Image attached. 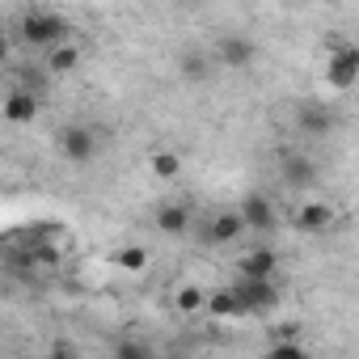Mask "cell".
Segmentation results:
<instances>
[{
	"mask_svg": "<svg viewBox=\"0 0 359 359\" xmlns=\"http://www.w3.org/2000/svg\"><path fill=\"white\" fill-rule=\"evenodd\" d=\"M51 76H55V72H51L47 64H43V68L22 64V68H18V89H30V93H39V97H43V93L51 89Z\"/></svg>",
	"mask_w": 359,
	"mask_h": 359,
	"instance_id": "2e32d148",
	"label": "cell"
},
{
	"mask_svg": "<svg viewBox=\"0 0 359 359\" xmlns=\"http://www.w3.org/2000/svg\"><path fill=\"white\" fill-rule=\"evenodd\" d=\"M110 262L123 266V271H144V266H148V250H144V245H123V250L110 254Z\"/></svg>",
	"mask_w": 359,
	"mask_h": 359,
	"instance_id": "d6986e66",
	"label": "cell"
},
{
	"mask_svg": "<svg viewBox=\"0 0 359 359\" xmlns=\"http://www.w3.org/2000/svg\"><path fill=\"white\" fill-rule=\"evenodd\" d=\"M173 5H195V0H173Z\"/></svg>",
	"mask_w": 359,
	"mask_h": 359,
	"instance_id": "cb8c5ba5",
	"label": "cell"
},
{
	"mask_svg": "<svg viewBox=\"0 0 359 359\" xmlns=\"http://www.w3.org/2000/svg\"><path fill=\"white\" fill-rule=\"evenodd\" d=\"M279 173H283V182H287L292 191H309V187L317 182V165H313V156H304V152H283V156H279Z\"/></svg>",
	"mask_w": 359,
	"mask_h": 359,
	"instance_id": "52a82bcc",
	"label": "cell"
},
{
	"mask_svg": "<svg viewBox=\"0 0 359 359\" xmlns=\"http://www.w3.org/2000/svg\"><path fill=\"white\" fill-rule=\"evenodd\" d=\"M325 81H330V89H351L359 81V47H351V43L334 47V55L325 64Z\"/></svg>",
	"mask_w": 359,
	"mask_h": 359,
	"instance_id": "5b68a950",
	"label": "cell"
},
{
	"mask_svg": "<svg viewBox=\"0 0 359 359\" xmlns=\"http://www.w3.org/2000/svg\"><path fill=\"white\" fill-rule=\"evenodd\" d=\"M212 55H216L220 68H250L258 60V43L250 34H220L216 47H212Z\"/></svg>",
	"mask_w": 359,
	"mask_h": 359,
	"instance_id": "277c9868",
	"label": "cell"
},
{
	"mask_svg": "<svg viewBox=\"0 0 359 359\" xmlns=\"http://www.w3.org/2000/svg\"><path fill=\"white\" fill-rule=\"evenodd\" d=\"M156 229L165 237H182L191 229V208L187 203H161L156 208Z\"/></svg>",
	"mask_w": 359,
	"mask_h": 359,
	"instance_id": "5bb4252c",
	"label": "cell"
},
{
	"mask_svg": "<svg viewBox=\"0 0 359 359\" xmlns=\"http://www.w3.org/2000/svg\"><path fill=\"white\" fill-rule=\"evenodd\" d=\"M68 18H60V13H43V9H34V13H26L22 22H18V34H22V43L30 47V51H51V47H60L64 39H68Z\"/></svg>",
	"mask_w": 359,
	"mask_h": 359,
	"instance_id": "6da1fadb",
	"label": "cell"
},
{
	"mask_svg": "<svg viewBox=\"0 0 359 359\" xmlns=\"http://www.w3.org/2000/svg\"><path fill=\"white\" fill-rule=\"evenodd\" d=\"M266 355H271V359H304V355H309V346H304V342H296V338H275V342L266 346Z\"/></svg>",
	"mask_w": 359,
	"mask_h": 359,
	"instance_id": "44dd1931",
	"label": "cell"
},
{
	"mask_svg": "<svg viewBox=\"0 0 359 359\" xmlns=\"http://www.w3.org/2000/svg\"><path fill=\"white\" fill-rule=\"evenodd\" d=\"M173 304H177V313H182V317L208 313V292H203V287H195V283H187V287H177Z\"/></svg>",
	"mask_w": 359,
	"mask_h": 359,
	"instance_id": "e0dca14e",
	"label": "cell"
},
{
	"mask_svg": "<svg viewBox=\"0 0 359 359\" xmlns=\"http://www.w3.org/2000/svg\"><path fill=\"white\" fill-rule=\"evenodd\" d=\"M152 173L161 177V182H173L177 177V169H182V161H177V152H152Z\"/></svg>",
	"mask_w": 359,
	"mask_h": 359,
	"instance_id": "ffe728a7",
	"label": "cell"
},
{
	"mask_svg": "<svg viewBox=\"0 0 359 359\" xmlns=\"http://www.w3.org/2000/svg\"><path fill=\"white\" fill-rule=\"evenodd\" d=\"M114 355H118V359H148L152 346L140 342V338H123V342H114Z\"/></svg>",
	"mask_w": 359,
	"mask_h": 359,
	"instance_id": "7402d4cb",
	"label": "cell"
},
{
	"mask_svg": "<svg viewBox=\"0 0 359 359\" xmlns=\"http://www.w3.org/2000/svg\"><path fill=\"white\" fill-rule=\"evenodd\" d=\"M43 110V97L39 93H30V89H9V97H5V123H34V114Z\"/></svg>",
	"mask_w": 359,
	"mask_h": 359,
	"instance_id": "8fae6325",
	"label": "cell"
},
{
	"mask_svg": "<svg viewBox=\"0 0 359 359\" xmlns=\"http://www.w3.org/2000/svg\"><path fill=\"white\" fill-rule=\"evenodd\" d=\"M55 144H60V156H64L68 165H89V161L97 156V135H93V127H85V123H68Z\"/></svg>",
	"mask_w": 359,
	"mask_h": 359,
	"instance_id": "3957f363",
	"label": "cell"
},
{
	"mask_svg": "<svg viewBox=\"0 0 359 359\" xmlns=\"http://www.w3.org/2000/svg\"><path fill=\"white\" fill-rule=\"evenodd\" d=\"M296 127H300L304 135H330V131L338 127V114H334L330 106H321V102H304V106L296 110Z\"/></svg>",
	"mask_w": 359,
	"mask_h": 359,
	"instance_id": "9c48e42d",
	"label": "cell"
},
{
	"mask_svg": "<svg viewBox=\"0 0 359 359\" xmlns=\"http://www.w3.org/2000/svg\"><path fill=\"white\" fill-rule=\"evenodd\" d=\"M51 355H55V359H72V355H76V342H64V338H60V342L51 346Z\"/></svg>",
	"mask_w": 359,
	"mask_h": 359,
	"instance_id": "603a6c76",
	"label": "cell"
},
{
	"mask_svg": "<svg viewBox=\"0 0 359 359\" xmlns=\"http://www.w3.org/2000/svg\"><path fill=\"white\" fill-rule=\"evenodd\" d=\"M81 64V51L72 47V43H60V47H51V55H47V68L55 72V76H64V72H72Z\"/></svg>",
	"mask_w": 359,
	"mask_h": 359,
	"instance_id": "ac0fdd59",
	"label": "cell"
},
{
	"mask_svg": "<svg viewBox=\"0 0 359 359\" xmlns=\"http://www.w3.org/2000/svg\"><path fill=\"white\" fill-rule=\"evenodd\" d=\"M241 216H245L250 233H271V229L279 224V212H275L271 195H262V191H250V195L241 199Z\"/></svg>",
	"mask_w": 359,
	"mask_h": 359,
	"instance_id": "8992f818",
	"label": "cell"
},
{
	"mask_svg": "<svg viewBox=\"0 0 359 359\" xmlns=\"http://www.w3.org/2000/svg\"><path fill=\"white\" fill-rule=\"evenodd\" d=\"M279 271V254L275 250H250L237 262V275H275Z\"/></svg>",
	"mask_w": 359,
	"mask_h": 359,
	"instance_id": "9a60e30c",
	"label": "cell"
},
{
	"mask_svg": "<svg viewBox=\"0 0 359 359\" xmlns=\"http://www.w3.org/2000/svg\"><path fill=\"white\" fill-rule=\"evenodd\" d=\"M334 224H338V212H334L330 203H304V208L296 212V229H300V233L321 237V233H330Z\"/></svg>",
	"mask_w": 359,
	"mask_h": 359,
	"instance_id": "7c38bea8",
	"label": "cell"
},
{
	"mask_svg": "<svg viewBox=\"0 0 359 359\" xmlns=\"http://www.w3.org/2000/svg\"><path fill=\"white\" fill-rule=\"evenodd\" d=\"M237 296L245 300V309L250 313H271L275 304H279V283H275V275H237Z\"/></svg>",
	"mask_w": 359,
	"mask_h": 359,
	"instance_id": "7a4b0ae2",
	"label": "cell"
},
{
	"mask_svg": "<svg viewBox=\"0 0 359 359\" xmlns=\"http://www.w3.org/2000/svg\"><path fill=\"white\" fill-rule=\"evenodd\" d=\"M250 224H245V216H241V208H229V212H220V216H212V224L203 229V237L212 241V245H233L241 233H245Z\"/></svg>",
	"mask_w": 359,
	"mask_h": 359,
	"instance_id": "ba28073f",
	"label": "cell"
},
{
	"mask_svg": "<svg viewBox=\"0 0 359 359\" xmlns=\"http://www.w3.org/2000/svg\"><path fill=\"white\" fill-rule=\"evenodd\" d=\"M212 64H216V55H203L199 47H187L177 55V72H182V81H191V85H203L212 76Z\"/></svg>",
	"mask_w": 359,
	"mask_h": 359,
	"instance_id": "4fadbf2b",
	"label": "cell"
},
{
	"mask_svg": "<svg viewBox=\"0 0 359 359\" xmlns=\"http://www.w3.org/2000/svg\"><path fill=\"white\" fill-rule=\"evenodd\" d=\"M208 317L233 321V317H250V309H245V300L237 296V287H212V292H208Z\"/></svg>",
	"mask_w": 359,
	"mask_h": 359,
	"instance_id": "30bf717a",
	"label": "cell"
}]
</instances>
